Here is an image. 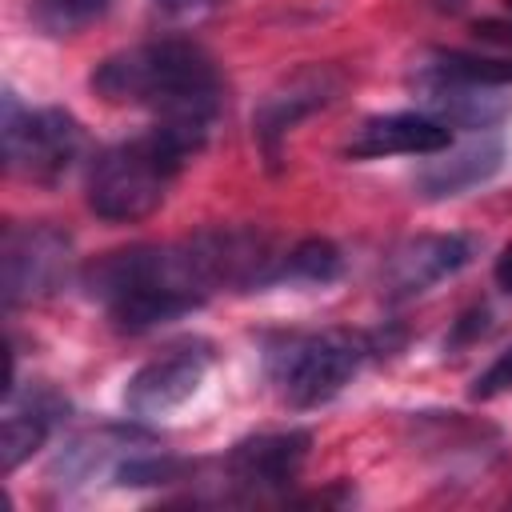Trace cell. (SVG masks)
Instances as JSON below:
<instances>
[{"label": "cell", "mask_w": 512, "mask_h": 512, "mask_svg": "<svg viewBox=\"0 0 512 512\" xmlns=\"http://www.w3.org/2000/svg\"><path fill=\"white\" fill-rule=\"evenodd\" d=\"M508 388H512V348H504V352L476 376L472 396H476V400H492V396H500V392H508Z\"/></svg>", "instance_id": "19"}, {"label": "cell", "mask_w": 512, "mask_h": 512, "mask_svg": "<svg viewBox=\"0 0 512 512\" xmlns=\"http://www.w3.org/2000/svg\"><path fill=\"white\" fill-rule=\"evenodd\" d=\"M476 256V236L464 232H424L396 244L384 260V288L392 300H412L432 284L456 276Z\"/></svg>", "instance_id": "8"}, {"label": "cell", "mask_w": 512, "mask_h": 512, "mask_svg": "<svg viewBox=\"0 0 512 512\" xmlns=\"http://www.w3.org/2000/svg\"><path fill=\"white\" fill-rule=\"evenodd\" d=\"M344 268V256L332 240L324 236H308L300 244H292L288 252H280V264L272 272V284H312V288H324L340 276Z\"/></svg>", "instance_id": "17"}, {"label": "cell", "mask_w": 512, "mask_h": 512, "mask_svg": "<svg viewBox=\"0 0 512 512\" xmlns=\"http://www.w3.org/2000/svg\"><path fill=\"white\" fill-rule=\"evenodd\" d=\"M152 436L140 432L136 424H104L96 432H84L76 440L64 444V452L52 464V480L56 484H80L92 480L100 468H116V460H124L128 452H136V444H148Z\"/></svg>", "instance_id": "15"}, {"label": "cell", "mask_w": 512, "mask_h": 512, "mask_svg": "<svg viewBox=\"0 0 512 512\" xmlns=\"http://www.w3.org/2000/svg\"><path fill=\"white\" fill-rule=\"evenodd\" d=\"M160 4H164V8H192L196 0H160Z\"/></svg>", "instance_id": "22"}, {"label": "cell", "mask_w": 512, "mask_h": 512, "mask_svg": "<svg viewBox=\"0 0 512 512\" xmlns=\"http://www.w3.org/2000/svg\"><path fill=\"white\" fill-rule=\"evenodd\" d=\"M476 36L480 40H492V44H512V24H504V20H480L476 24Z\"/></svg>", "instance_id": "21"}, {"label": "cell", "mask_w": 512, "mask_h": 512, "mask_svg": "<svg viewBox=\"0 0 512 512\" xmlns=\"http://www.w3.org/2000/svg\"><path fill=\"white\" fill-rule=\"evenodd\" d=\"M108 8L112 0H32V20L44 36H76Z\"/></svg>", "instance_id": "18"}, {"label": "cell", "mask_w": 512, "mask_h": 512, "mask_svg": "<svg viewBox=\"0 0 512 512\" xmlns=\"http://www.w3.org/2000/svg\"><path fill=\"white\" fill-rule=\"evenodd\" d=\"M380 348L384 340L376 332H352V328L288 332L268 340L264 372L288 408H320L336 400L360 376V368L372 356H380Z\"/></svg>", "instance_id": "4"}, {"label": "cell", "mask_w": 512, "mask_h": 512, "mask_svg": "<svg viewBox=\"0 0 512 512\" xmlns=\"http://www.w3.org/2000/svg\"><path fill=\"white\" fill-rule=\"evenodd\" d=\"M312 448V432L308 428H284V432H256L244 436L228 448L224 456V472L236 488L244 492H276L288 488Z\"/></svg>", "instance_id": "9"}, {"label": "cell", "mask_w": 512, "mask_h": 512, "mask_svg": "<svg viewBox=\"0 0 512 512\" xmlns=\"http://www.w3.org/2000/svg\"><path fill=\"white\" fill-rule=\"evenodd\" d=\"M492 280H496V288H504V292L512 296V240L500 248L496 264H492Z\"/></svg>", "instance_id": "20"}, {"label": "cell", "mask_w": 512, "mask_h": 512, "mask_svg": "<svg viewBox=\"0 0 512 512\" xmlns=\"http://www.w3.org/2000/svg\"><path fill=\"white\" fill-rule=\"evenodd\" d=\"M64 412H68V400L52 384H16V380L8 384L4 416H0V456L8 476L36 448H44V440L56 432Z\"/></svg>", "instance_id": "10"}, {"label": "cell", "mask_w": 512, "mask_h": 512, "mask_svg": "<svg viewBox=\"0 0 512 512\" xmlns=\"http://www.w3.org/2000/svg\"><path fill=\"white\" fill-rule=\"evenodd\" d=\"M500 164H504L500 136H476L460 148H444L416 172V196H424V200L464 196V192L488 184L500 172Z\"/></svg>", "instance_id": "12"}, {"label": "cell", "mask_w": 512, "mask_h": 512, "mask_svg": "<svg viewBox=\"0 0 512 512\" xmlns=\"http://www.w3.org/2000/svg\"><path fill=\"white\" fill-rule=\"evenodd\" d=\"M452 148V128L428 112H388L368 116L352 140L344 144L348 160H380V156H436Z\"/></svg>", "instance_id": "11"}, {"label": "cell", "mask_w": 512, "mask_h": 512, "mask_svg": "<svg viewBox=\"0 0 512 512\" xmlns=\"http://www.w3.org/2000/svg\"><path fill=\"white\" fill-rule=\"evenodd\" d=\"M188 152L164 136L160 128H148L132 140L108 144L88 164L84 200L88 208L108 224H136L148 220L176 184Z\"/></svg>", "instance_id": "3"}, {"label": "cell", "mask_w": 512, "mask_h": 512, "mask_svg": "<svg viewBox=\"0 0 512 512\" xmlns=\"http://www.w3.org/2000/svg\"><path fill=\"white\" fill-rule=\"evenodd\" d=\"M92 92L108 104L156 112L152 128L172 136L188 156L204 148L224 100L216 60L192 40H148L104 56L92 68Z\"/></svg>", "instance_id": "2"}, {"label": "cell", "mask_w": 512, "mask_h": 512, "mask_svg": "<svg viewBox=\"0 0 512 512\" xmlns=\"http://www.w3.org/2000/svg\"><path fill=\"white\" fill-rule=\"evenodd\" d=\"M424 96V112L436 116L448 128L484 132L512 116V96H500L504 88H480V84H448V80H416Z\"/></svg>", "instance_id": "13"}, {"label": "cell", "mask_w": 512, "mask_h": 512, "mask_svg": "<svg viewBox=\"0 0 512 512\" xmlns=\"http://www.w3.org/2000/svg\"><path fill=\"white\" fill-rule=\"evenodd\" d=\"M72 264V236L48 220L8 224L0 244V288L4 304L20 308L56 292Z\"/></svg>", "instance_id": "6"}, {"label": "cell", "mask_w": 512, "mask_h": 512, "mask_svg": "<svg viewBox=\"0 0 512 512\" xmlns=\"http://www.w3.org/2000/svg\"><path fill=\"white\" fill-rule=\"evenodd\" d=\"M212 368V344L208 340H184L160 352L156 360L140 364L124 384V408L132 420H156L192 400Z\"/></svg>", "instance_id": "7"}, {"label": "cell", "mask_w": 512, "mask_h": 512, "mask_svg": "<svg viewBox=\"0 0 512 512\" xmlns=\"http://www.w3.org/2000/svg\"><path fill=\"white\" fill-rule=\"evenodd\" d=\"M416 80L512 88V56H476V52H460V48H436L416 64Z\"/></svg>", "instance_id": "16"}, {"label": "cell", "mask_w": 512, "mask_h": 512, "mask_svg": "<svg viewBox=\"0 0 512 512\" xmlns=\"http://www.w3.org/2000/svg\"><path fill=\"white\" fill-rule=\"evenodd\" d=\"M4 164L32 184H56L84 152V128L68 108H24L4 92Z\"/></svg>", "instance_id": "5"}, {"label": "cell", "mask_w": 512, "mask_h": 512, "mask_svg": "<svg viewBox=\"0 0 512 512\" xmlns=\"http://www.w3.org/2000/svg\"><path fill=\"white\" fill-rule=\"evenodd\" d=\"M332 92H336V76H332L328 68H304V72H296L284 88H276V92L260 104V112H256V136H260L268 160H276L280 136H284L304 112L324 108V104L332 100Z\"/></svg>", "instance_id": "14"}, {"label": "cell", "mask_w": 512, "mask_h": 512, "mask_svg": "<svg viewBox=\"0 0 512 512\" xmlns=\"http://www.w3.org/2000/svg\"><path fill=\"white\" fill-rule=\"evenodd\" d=\"M280 252L256 228H208L172 244L104 252L80 272V288L108 308L120 332H152L208 304L220 288H272Z\"/></svg>", "instance_id": "1"}, {"label": "cell", "mask_w": 512, "mask_h": 512, "mask_svg": "<svg viewBox=\"0 0 512 512\" xmlns=\"http://www.w3.org/2000/svg\"><path fill=\"white\" fill-rule=\"evenodd\" d=\"M504 4H508V8H512V0H504Z\"/></svg>", "instance_id": "23"}]
</instances>
